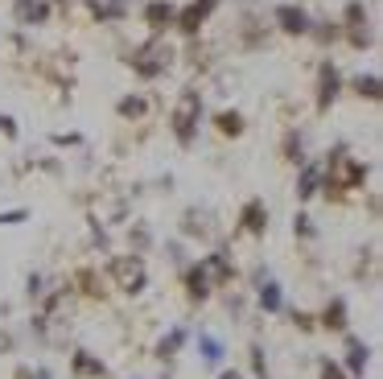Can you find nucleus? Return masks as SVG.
Returning <instances> with one entry per match:
<instances>
[{
    "label": "nucleus",
    "instance_id": "f257e3e1",
    "mask_svg": "<svg viewBox=\"0 0 383 379\" xmlns=\"http://www.w3.org/2000/svg\"><path fill=\"white\" fill-rule=\"evenodd\" d=\"M198 119H202V95L186 87V91L177 95V103H173V116H169V128H173V136L182 148H190L198 141Z\"/></svg>",
    "mask_w": 383,
    "mask_h": 379
},
{
    "label": "nucleus",
    "instance_id": "f03ea898",
    "mask_svg": "<svg viewBox=\"0 0 383 379\" xmlns=\"http://www.w3.org/2000/svg\"><path fill=\"white\" fill-rule=\"evenodd\" d=\"M128 66L141 74V78H157V74H165L169 66H173V49H169L161 37H153V42H144V46L132 49Z\"/></svg>",
    "mask_w": 383,
    "mask_h": 379
},
{
    "label": "nucleus",
    "instance_id": "7ed1b4c3",
    "mask_svg": "<svg viewBox=\"0 0 383 379\" xmlns=\"http://www.w3.org/2000/svg\"><path fill=\"white\" fill-rule=\"evenodd\" d=\"M342 37L350 42L355 49L375 46V29H371V13L363 8V0H350L346 13H342Z\"/></svg>",
    "mask_w": 383,
    "mask_h": 379
},
{
    "label": "nucleus",
    "instance_id": "20e7f679",
    "mask_svg": "<svg viewBox=\"0 0 383 379\" xmlns=\"http://www.w3.org/2000/svg\"><path fill=\"white\" fill-rule=\"evenodd\" d=\"M218 8V0H190L186 8H177V21H173V29H182L186 37H194L202 25H206V17Z\"/></svg>",
    "mask_w": 383,
    "mask_h": 379
},
{
    "label": "nucleus",
    "instance_id": "39448f33",
    "mask_svg": "<svg viewBox=\"0 0 383 379\" xmlns=\"http://www.w3.org/2000/svg\"><path fill=\"white\" fill-rule=\"evenodd\" d=\"M112 276L120 281V288L124 293H141L144 288V260L141 256H120V260H112Z\"/></svg>",
    "mask_w": 383,
    "mask_h": 379
},
{
    "label": "nucleus",
    "instance_id": "423d86ee",
    "mask_svg": "<svg viewBox=\"0 0 383 379\" xmlns=\"http://www.w3.org/2000/svg\"><path fill=\"white\" fill-rule=\"evenodd\" d=\"M338 95H342V74H338L334 62H322L317 66V112H330Z\"/></svg>",
    "mask_w": 383,
    "mask_h": 379
},
{
    "label": "nucleus",
    "instance_id": "0eeeda50",
    "mask_svg": "<svg viewBox=\"0 0 383 379\" xmlns=\"http://www.w3.org/2000/svg\"><path fill=\"white\" fill-rule=\"evenodd\" d=\"M272 21H276V29H281V33H288V37H301V33H310V13H305L301 4H276Z\"/></svg>",
    "mask_w": 383,
    "mask_h": 379
},
{
    "label": "nucleus",
    "instance_id": "6e6552de",
    "mask_svg": "<svg viewBox=\"0 0 383 379\" xmlns=\"http://www.w3.org/2000/svg\"><path fill=\"white\" fill-rule=\"evenodd\" d=\"M173 21H177V4H173V0H148V4H144V25H148L153 33L173 29Z\"/></svg>",
    "mask_w": 383,
    "mask_h": 379
},
{
    "label": "nucleus",
    "instance_id": "1a4fd4ad",
    "mask_svg": "<svg viewBox=\"0 0 383 379\" xmlns=\"http://www.w3.org/2000/svg\"><path fill=\"white\" fill-rule=\"evenodd\" d=\"M13 17L21 25H46L49 21V0H13Z\"/></svg>",
    "mask_w": 383,
    "mask_h": 379
},
{
    "label": "nucleus",
    "instance_id": "9d476101",
    "mask_svg": "<svg viewBox=\"0 0 383 379\" xmlns=\"http://www.w3.org/2000/svg\"><path fill=\"white\" fill-rule=\"evenodd\" d=\"M240 223H243V231H252V235H264V227H268V206H264L260 198H252V202L243 206Z\"/></svg>",
    "mask_w": 383,
    "mask_h": 379
},
{
    "label": "nucleus",
    "instance_id": "9b49d317",
    "mask_svg": "<svg viewBox=\"0 0 383 379\" xmlns=\"http://www.w3.org/2000/svg\"><path fill=\"white\" fill-rule=\"evenodd\" d=\"M215 128L223 132V136H243V112H235V107H227V112H218L215 116Z\"/></svg>",
    "mask_w": 383,
    "mask_h": 379
},
{
    "label": "nucleus",
    "instance_id": "f8f14e48",
    "mask_svg": "<svg viewBox=\"0 0 383 379\" xmlns=\"http://www.w3.org/2000/svg\"><path fill=\"white\" fill-rule=\"evenodd\" d=\"M350 87H355V95H359V99H367V103H379V74H355V83H350Z\"/></svg>",
    "mask_w": 383,
    "mask_h": 379
},
{
    "label": "nucleus",
    "instance_id": "ddd939ff",
    "mask_svg": "<svg viewBox=\"0 0 383 379\" xmlns=\"http://www.w3.org/2000/svg\"><path fill=\"white\" fill-rule=\"evenodd\" d=\"M186 284H190V297H194V301H202V297L211 293V272H206V264H198V268H190V276H186Z\"/></svg>",
    "mask_w": 383,
    "mask_h": 379
},
{
    "label": "nucleus",
    "instance_id": "4468645a",
    "mask_svg": "<svg viewBox=\"0 0 383 379\" xmlns=\"http://www.w3.org/2000/svg\"><path fill=\"white\" fill-rule=\"evenodd\" d=\"M322 326H330V330H346V301H342V297H334V301L326 305Z\"/></svg>",
    "mask_w": 383,
    "mask_h": 379
},
{
    "label": "nucleus",
    "instance_id": "2eb2a0df",
    "mask_svg": "<svg viewBox=\"0 0 383 379\" xmlns=\"http://www.w3.org/2000/svg\"><path fill=\"white\" fill-rule=\"evenodd\" d=\"M116 112H120V119H141L148 112V103H144V95H124L116 103Z\"/></svg>",
    "mask_w": 383,
    "mask_h": 379
},
{
    "label": "nucleus",
    "instance_id": "dca6fc26",
    "mask_svg": "<svg viewBox=\"0 0 383 379\" xmlns=\"http://www.w3.org/2000/svg\"><path fill=\"white\" fill-rule=\"evenodd\" d=\"M95 21H120L124 17V0H91Z\"/></svg>",
    "mask_w": 383,
    "mask_h": 379
},
{
    "label": "nucleus",
    "instance_id": "f3484780",
    "mask_svg": "<svg viewBox=\"0 0 383 379\" xmlns=\"http://www.w3.org/2000/svg\"><path fill=\"white\" fill-rule=\"evenodd\" d=\"M317 186H322V169H317V165H305V169H301V177H297V194H301V198H313V194H317Z\"/></svg>",
    "mask_w": 383,
    "mask_h": 379
},
{
    "label": "nucleus",
    "instance_id": "a211bd4d",
    "mask_svg": "<svg viewBox=\"0 0 383 379\" xmlns=\"http://www.w3.org/2000/svg\"><path fill=\"white\" fill-rule=\"evenodd\" d=\"M310 33L322 42V46H330V42L342 37V25H338V21H310Z\"/></svg>",
    "mask_w": 383,
    "mask_h": 379
},
{
    "label": "nucleus",
    "instance_id": "6ab92c4d",
    "mask_svg": "<svg viewBox=\"0 0 383 379\" xmlns=\"http://www.w3.org/2000/svg\"><path fill=\"white\" fill-rule=\"evenodd\" d=\"M74 371L87 375V379H99L103 375V363H99L95 355H87V351H78V355H74Z\"/></svg>",
    "mask_w": 383,
    "mask_h": 379
},
{
    "label": "nucleus",
    "instance_id": "aec40b11",
    "mask_svg": "<svg viewBox=\"0 0 383 379\" xmlns=\"http://www.w3.org/2000/svg\"><path fill=\"white\" fill-rule=\"evenodd\" d=\"M285 157L293 165H305V141H301V132H288L285 136Z\"/></svg>",
    "mask_w": 383,
    "mask_h": 379
},
{
    "label": "nucleus",
    "instance_id": "412c9836",
    "mask_svg": "<svg viewBox=\"0 0 383 379\" xmlns=\"http://www.w3.org/2000/svg\"><path fill=\"white\" fill-rule=\"evenodd\" d=\"M198 351H202V358H206V363H218V358H223V342H218V338H211V334H198Z\"/></svg>",
    "mask_w": 383,
    "mask_h": 379
},
{
    "label": "nucleus",
    "instance_id": "4be33fe9",
    "mask_svg": "<svg viewBox=\"0 0 383 379\" xmlns=\"http://www.w3.org/2000/svg\"><path fill=\"white\" fill-rule=\"evenodd\" d=\"M367 355H371V351H367L363 342H350V358H346L350 375H363V371H367Z\"/></svg>",
    "mask_w": 383,
    "mask_h": 379
},
{
    "label": "nucleus",
    "instance_id": "5701e85b",
    "mask_svg": "<svg viewBox=\"0 0 383 379\" xmlns=\"http://www.w3.org/2000/svg\"><path fill=\"white\" fill-rule=\"evenodd\" d=\"M260 305L268 309V313H276V309H281V284H260Z\"/></svg>",
    "mask_w": 383,
    "mask_h": 379
},
{
    "label": "nucleus",
    "instance_id": "b1692460",
    "mask_svg": "<svg viewBox=\"0 0 383 379\" xmlns=\"http://www.w3.org/2000/svg\"><path fill=\"white\" fill-rule=\"evenodd\" d=\"M182 342H186V330H173L169 338H161V355H173V351H177Z\"/></svg>",
    "mask_w": 383,
    "mask_h": 379
},
{
    "label": "nucleus",
    "instance_id": "393cba45",
    "mask_svg": "<svg viewBox=\"0 0 383 379\" xmlns=\"http://www.w3.org/2000/svg\"><path fill=\"white\" fill-rule=\"evenodd\" d=\"M0 132H4L8 141H17V119H13V116H4V112H0Z\"/></svg>",
    "mask_w": 383,
    "mask_h": 379
},
{
    "label": "nucleus",
    "instance_id": "a878e982",
    "mask_svg": "<svg viewBox=\"0 0 383 379\" xmlns=\"http://www.w3.org/2000/svg\"><path fill=\"white\" fill-rule=\"evenodd\" d=\"M293 231H297V235H313V218H310V214H297Z\"/></svg>",
    "mask_w": 383,
    "mask_h": 379
},
{
    "label": "nucleus",
    "instance_id": "bb28decb",
    "mask_svg": "<svg viewBox=\"0 0 383 379\" xmlns=\"http://www.w3.org/2000/svg\"><path fill=\"white\" fill-rule=\"evenodd\" d=\"M252 367H256V375L268 379V367H264V351L260 346H252Z\"/></svg>",
    "mask_w": 383,
    "mask_h": 379
},
{
    "label": "nucleus",
    "instance_id": "cd10ccee",
    "mask_svg": "<svg viewBox=\"0 0 383 379\" xmlns=\"http://www.w3.org/2000/svg\"><path fill=\"white\" fill-rule=\"evenodd\" d=\"M54 144H78V132H54Z\"/></svg>",
    "mask_w": 383,
    "mask_h": 379
},
{
    "label": "nucleus",
    "instance_id": "c85d7f7f",
    "mask_svg": "<svg viewBox=\"0 0 383 379\" xmlns=\"http://www.w3.org/2000/svg\"><path fill=\"white\" fill-rule=\"evenodd\" d=\"M322 379H346L342 371H338L334 363H322Z\"/></svg>",
    "mask_w": 383,
    "mask_h": 379
},
{
    "label": "nucleus",
    "instance_id": "c756f323",
    "mask_svg": "<svg viewBox=\"0 0 383 379\" xmlns=\"http://www.w3.org/2000/svg\"><path fill=\"white\" fill-rule=\"evenodd\" d=\"M25 218V211H8V214H0V223H4V227H13V223H21Z\"/></svg>",
    "mask_w": 383,
    "mask_h": 379
},
{
    "label": "nucleus",
    "instance_id": "7c9ffc66",
    "mask_svg": "<svg viewBox=\"0 0 383 379\" xmlns=\"http://www.w3.org/2000/svg\"><path fill=\"white\" fill-rule=\"evenodd\" d=\"M293 322H297V326H301V330H313V317H310V313H297V317H293Z\"/></svg>",
    "mask_w": 383,
    "mask_h": 379
},
{
    "label": "nucleus",
    "instance_id": "2f4dec72",
    "mask_svg": "<svg viewBox=\"0 0 383 379\" xmlns=\"http://www.w3.org/2000/svg\"><path fill=\"white\" fill-rule=\"evenodd\" d=\"M223 379H243V375H235V371H227V375H223Z\"/></svg>",
    "mask_w": 383,
    "mask_h": 379
},
{
    "label": "nucleus",
    "instance_id": "473e14b6",
    "mask_svg": "<svg viewBox=\"0 0 383 379\" xmlns=\"http://www.w3.org/2000/svg\"><path fill=\"white\" fill-rule=\"evenodd\" d=\"M37 379H49V371H37Z\"/></svg>",
    "mask_w": 383,
    "mask_h": 379
}]
</instances>
